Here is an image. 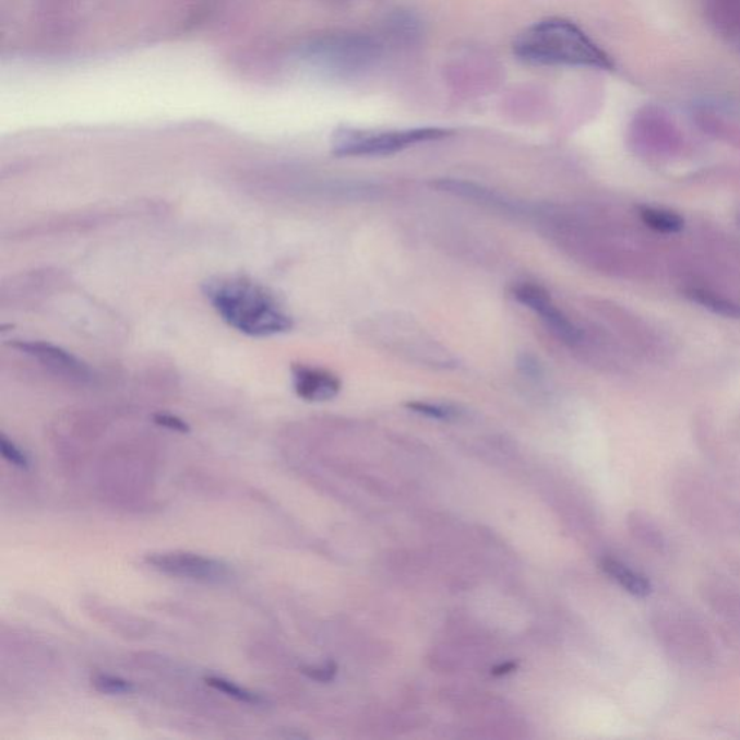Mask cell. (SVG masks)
<instances>
[{
	"label": "cell",
	"mask_w": 740,
	"mask_h": 740,
	"mask_svg": "<svg viewBox=\"0 0 740 740\" xmlns=\"http://www.w3.org/2000/svg\"><path fill=\"white\" fill-rule=\"evenodd\" d=\"M214 311L249 337H272L293 329V318L262 285L243 276H216L203 285Z\"/></svg>",
	"instance_id": "cell-1"
},
{
	"label": "cell",
	"mask_w": 740,
	"mask_h": 740,
	"mask_svg": "<svg viewBox=\"0 0 740 740\" xmlns=\"http://www.w3.org/2000/svg\"><path fill=\"white\" fill-rule=\"evenodd\" d=\"M514 53L534 65L581 67L612 70L609 53L572 21L548 17L535 22L515 38Z\"/></svg>",
	"instance_id": "cell-2"
},
{
	"label": "cell",
	"mask_w": 740,
	"mask_h": 740,
	"mask_svg": "<svg viewBox=\"0 0 740 740\" xmlns=\"http://www.w3.org/2000/svg\"><path fill=\"white\" fill-rule=\"evenodd\" d=\"M452 135V129L444 128H414L401 131L342 128L334 133L332 146L333 154L337 157H383Z\"/></svg>",
	"instance_id": "cell-3"
},
{
	"label": "cell",
	"mask_w": 740,
	"mask_h": 740,
	"mask_svg": "<svg viewBox=\"0 0 740 740\" xmlns=\"http://www.w3.org/2000/svg\"><path fill=\"white\" fill-rule=\"evenodd\" d=\"M381 50L378 41L368 35L337 34L315 39L306 48L305 57L323 69L355 73L373 64Z\"/></svg>",
	"instance_id": "cell-4"
},
{
	"label": "cell",
	"mask_w": 740,
	"mask_h": 740,
	"mask_svg": "<svg viewBox=\"0 0 740 740\" xmlns=\"http://www.w3.org/2000/svg\"><path fill=\"white\" fill-rule=\"evenodd\" d=\"M145 563L165 576L203 583L229 581L230 568L220 560L186 551L157 552L146 556Z\"/></svg>",
	"instance_id": "cell-5"
},
{
	"label": "cell",
	"mask_w": 740,
	"mask_h": 740,
	"mask_svg": "<svg viewBox=\"0 0 740 740\" xmlns=\"http://www.w3.org/2000/svg\"><path fill=\"white\" fill-rule=\"evenodd\" d=\"M514 297L521 305L539 315L544 324L560 341L568 345H577L582 341L581 329L576 327V324L554 305L546 289L530 283L520 284L514 288Z\"/></svg>",
	"instance_id": "cell-6"
},
{
	"label": "cell",
	"mask_w": 740,
	"mask_h": 740,
	"mask_svg": "<svg viewBox=\"0 0 740 740\" xmlns=\"http://www.w3.org/2000/svg\"><path fill=\"white\" fill-rule=\"evenodd\" d=\"M291 374L294 391L309 403H324L336 398L342 390L341 379L330 370L309 365H294Z\"/></svg>",
	"instance_id": "cell-7"
},
{
	"label": "cell",
	"mask_w": 740,
	"mask_h": 740,
	"mask_svg": "<svg viewBox=\"0 0 740 740\" xmlns=\"http://www.w3.org/2000/svg\"><path fill=\"white\" fill-rule=\"evenodd\" d=\"M15 349L24 351V354L33 356L46 367L56 370L58 373L65 374L84 381L91 377V370L82 360L75 358L70 351L61 349L51 343L39 341H16L12 343Z\"/></svg>",
	"instance_id": "cell-8"
},
{
	"label": "cell",
	"mask_w": 740,
	"mask_h": 740,
	"mask_svg": "<svg viewBox=\"0 0 740 740\" xmlns=\"http://www.w3.org/2000/svg\"><path fill=\"white\" fill-rule=\"evenodd\" d=\"M704 11L717 34L740 44V0H704Z\"/></svg>",
	"instance_id": "cell-9"
},
{
	"label": "cell",
	"mask_w": 740,
	"mask_h": 740,
	"mask_svg": "<svg viewBox=\"0 0 740 740\" xmlns=\"http://www.w3.org/2000/svg\"><path fill=\"white\" fill-rule=\"evenodd\" d=\"M600 568L610 578H612V581L617 582L623 590L631 593L632 596L646 597L653 593V584H651L648 577L635 572L634 569L622 563V561L606 557V559L601 560Z\"/></svg>",
	"instance_id": "cell-10"
},
{
	"label": "cell",
	"mask_w": 740,
	"mask_h": 740,
	"mask_svg": "<svg viewBox=\"0 0 740 740\" xmlns=\"http://www.w3.org/2000/svg\"><path fill=\"white\" fill-rule=\"evenodd\" d=\"M684 296L693 301L694 305L702 306L703 309L712 311L713 314L721 318L740 320V305L729 298L719 296L711 289L690 287L684 289Z\"/></svg>",
	"instance_id": "cell-11"
},
{
	"label": "cell",
	"mask_w": 740,
	"mask_h": 740,
	"mask_svg": "<svg viewBox=\"0 0 740 740\" xmlns=\"http://www.w3.org/2000/svg\"><path fill=\"white\" fill-rule=\"evenodd\" d=\"M637 214L645 226L659 234L675 235L684 229V218L679 213L666 208L641 206L637 207Z\"/></svg>",
	"instance_id": "cell-12"
},
{
	"label": "cell",
	"mask_w": 740,
	"mask_h": 740,
	"mask_svg": "<svg viewBox=\"0 0 740 740\" xmlns=\"http://www.w3.org/2000/svg\"><path fill=\"white\" fill-rule=\"evenodd\" d=\"M632 525H634V534L637 538L641 539L645 546L654 548L655 551L663 552L666 550L667 541L661 534V530L658 529L657 525L651 523L648 518L644 515L635 514L634 518L631 520Z\"/></svg>",
	"instance_id": "cell-13"
},
{
	"label": "cell",
	"mask_w": 740,
	"mask_h": 740,
	"mask_svg": "<svg viewBox=\"0 0 740 740\" xmlns=\"http://www.w3.org/2000/svg\"><path fill=\"white\" fill-rule=\"evenodd\" d=\"M206 684L208 688H212L217 691H222L229 697L238 700V702L248 703V704H260L264 702L260 694L253 693L248 689L240 688V685L234 683V681L223 679V677L208 676L206 679Z\"/></svg>",
	"instance_id": "cell-14"
},
{
	"label": "cell",
	"mask_w": 740,
	"mask_h": 740,
	"mask_svg": "<svg viewBox=\"0 0 740 740\" xmlns=\"http://www.w3.org/2000/svg\"><path fill=\"white\" fill-rule=\"evenodd\" d=\"M407 408L413 413L420 414V416L434 418V420L452 421L461 417V409L452 407V405L421 403V401H414L408 403Z\"/></svg>",
	"instance_id": "cell-15"
},
{
	"label": "cell",
	"mask_w": 740,
	"mask_h": 740,
	"mask_svg": "<svg viewBox=\"0 0 740 740\" xmlns=\"http://www.w3.org/2000/svg\"><path fill=\"white\" fill-rule=\"evenodd\" d=\"M92 685L99 693L107 695L131 694L135 691V684L132 681L124 680L122 677L102 675V672L92 677Z\"/></svg>",
	"instance_id": "cell-16"
},
{
	"label": "cell",
	"mask_w": 740,
	"mask_h": 740,
	"mask_svg": "<svg viewBox=\"0 0 740 740\" xmlns=\"http://www.w3.org/2000/svg\"><path fill=\"white\" fill-rule=\"evenodd\" d=\"M0 453H2L4 461H8L11 465L24 470L29 469L31 462L28 454L21 447H17V445L4 434L0 435Z\"/></svg>",
	"instance_id": "cell-17"
},
{
	"label": "cell",
	"mask_w": 740,
	"mask_h": 740,
	"mask_svg": "<svg viewBox=\"0 0 740 740\" xmlns=\"http://www.w3.org/2000/svg\"><path fill=\"white\" fill-rule=\"evenodd\" d=\"M301 672L319 683H330L337 675V664L329 661L321 666H307L301 668Z\"/></svg>",
	"instance_id": "cell-18"
},
{
	"label": "cell",
	"mask_w": 740,
	"mask_h": 740,
	"mask_svg": "<svg viewBox=\"0 0 740 740\" xmlns=\"http://www.w3.org/2000/svg\"><path fill=\"white\" fill-rule=\"evenodd\" d=\"M154 421L160 427L168 428V430L177 432H189L190 426L182 421L180 417L172 416V414H155Z\"/></svg>",
	"instance_id": "cell-19"
},
{
	"label": "cell",
	"mask_w": 740,
	"mask_h": 740,
	"mask_svg": "<svg viewBox=\"0 0 740 740\" xmlns=\"http://www.w3.org/2000/svg\"><path fill=\"white\" fill-rule=\"evenodd\" d=\"M520 368L523 369V372L528 374V377L537 378L541 374L539 363L534 358H530V356H524V358L520 360Z\"/></svg>",
	"instance_id": "cell-20"
},
{
	"label": "cell",
	"mask_w": 740,
	"mask_h": 740,
	"mask_svg": "<svg viewBox=\"0 0 740 740\" xmlns=\"http://www.w3.org/2000/svg\"><path fill=\"white\" fill-rule=\"evenodd\" d=\"M516 668H518V664L516 663L499 664V666L492 668V676L494 677L508 676L511 675V672H514Z\"/></svg>",
	"instance_id": "cell-21"
},
{
	"label": "cell",
	"mask_w": 740,
	"mask_h": 740,
	"mask_svg": "<svg viewBox=\"0 0 740 740\" xmlns=\"http://www.w3.org/2000/svg\"><path fill=\"white\" fill-rule=\"evenodd\" d=\"M739 46H740V44H739Z\"/></svg>",
	"instance_id": "cell-22"
}]
</instances>
